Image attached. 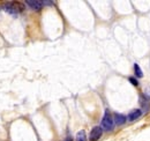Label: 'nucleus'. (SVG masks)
<instances>
[{"label": "nucleus", "mask_w": 150, "mask_h": 141, "mask_svg": "<svg viewBox=\"0 0 150 141\" xmlns=\"http://www.w3.org/2000/svg\"><path fill=\"white\" fill-rule=\"evenodd\" d=\"M113 126H114V120H113V117L111 116L110 111L109 110H105V113L103 116V119H102V128L105 130V131H112Z\"/></svg>", "instance_id": "f03ea898"}, {"label": "nucleus", "mask_w": 150, "mask_h": 141, "mask_svg": "<svg viewBox=\"0 0 150 141\" xmlns=\"http://www.w3.org/2000/svg\"><path fill=\"white\" fill-rule=\"evenodd\" d=\"M113 120H114V123L117 124V125H122V124L126 123L127 117H125V116L121 115V113H114V116H113Z\"/></svg>", "instance_id": "423d86ee"}, {"label": "nucleus", "mask_w": 150, "mask_h": 141, "mask_svg": "<svg viewBox=\"0 0 150 141\" xmlns=\"http://www.w3.org/2000/svg\"><path fill=\"white\" fill-rule=\"evenodd\" d=\"M75 141H87V134L84 131H80L77 132L76 134V138H75Z\"/></svg>", "instance_id": "0eeeda50"}, {"label": "nucleus", "mask_w": 150, "mask_h": 141, "mask_svg": "<svg viewBox=\"0 0 150 141\" xmlns=\"http://www.w3.org/2000/svg\"><path fill=\"white\" fill-rule=\"evenodd\" d=\"M141 115H142V111L140 109H135V110H133L131 113L127 116V120L128 122H134V120L139 119L141 117Z\"/></svg>", "instance_id": "39448f33"}, {"label": "nucleus", "mask_w": 150, "mask_h": 141, "mask_svg": "<svg viewBox=\"0 0 150 141\" xmlns=\"http://www.w3.org/2000/svg\"><path fill=\"white\" fill-rule=\"evenodd\" d=\"M25 5H28L29 8H31L33 11H40L43 8V1H36V0L25 1Z\"/></svg>", "instance_id": "20e7f679"}, {"label": "nucleus", "mask_w": 150, "mask_h": 141, "mask_svg": "<svg viewBox=\"0 0 150 141\" xmlns=\"http://www.w3.org/2000/svg\"><path fill=\"white\" fill-rule=\"evenodd\" d=\"M8 14H11V15H13V16H18L21 12H23L24 11V8H23V5L22 4H20V2H6V4H4V7H2Z\"/></svg>", "instance_id": "f257e3e1"}, {"label": "nucleus", "mask_w": 150, "mask_h": 141, "mask_svg": "<svg viewBox=\"0 0 150 141\" xmlns=\"http://www.w3.org/2000/svg\"><path fill=\"white\" fill-rule=\"evenodd\" d=\"M134 70H135V75L137 78H143V73H142V70L140 68V66L137 64H134Z\"/></svg>", "instance_id": "6e6552de"}, {"label": "nucleus", "mask_w": 150, "mask_h": 141, "mask_svg": "<svg viewBox=\"0 0 150 141\" xmlns=\"http://www.w3.org/2000/svg\"><path fill=\"white\" fill-rule=\"evenodd\" d=\"M129 82H131L132 85H133V86H137V85H139V82H137V80H136V79H135V78H129Z\"/></svg>", "instance_id": "1a4fd4ad"}, {"label": "nucleus", "mask_w": 150, "mask_h": 141, "mask_svg": "<svg viewBox=\"0 0 150 141\" xmlns=\"http://www.w3.org/2000/svg\"><path fill=\"white\" fill-rule=\"evenodd\" d=\"M65 141H72V139H71V138H67V139H66Z\"/></svg>", "instance_id": "9d476101"}, {"label": "nucleus", "mask_w": 150, "mask_h": 141, "mask_svg": "<svg viewBox=\"0 0 150 141\" xmlns=\"http://www.w3.org/2000/svg\"><path fill=\"white\" fill-rule=\"evenodd\" d=\"M103 134V128L99 127V126H95L94 128L91 130L90 134H89V140L90 141H98L100 139Z\"/></svg>", "instance_id": "7ed1b4c3"}]
</instances>
